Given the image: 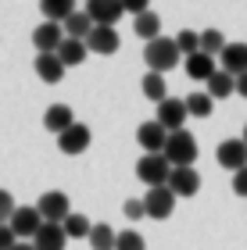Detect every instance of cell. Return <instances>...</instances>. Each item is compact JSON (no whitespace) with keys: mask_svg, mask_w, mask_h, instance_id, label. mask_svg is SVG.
I'll use <instances>...</instances> for the list:
<instances>
[{"mask_svg":"<svg viewBox=\"0 0 247 250\" xmlns=\"http://www.w3.org/2000/svg\"><path fill=\"white\" fill-rule=\"evenodd\" d=\"M161 157H165L172 168H194V161H197V140H194L186 129L168 132V143H165Z\"/></svg>","mask_w":247,"mask_h":250,"instance_id":"1","label":"cell"},{"mask_svg":"<svg viewBox=\"0 0 247 250\" xmlns=\"http://www.w3.org/2000/svg\"><path fill=\"white\" fill-rule=\"evenodd\" d=\"M143 61H147V68H151V72L165 75L168 68H176L179 61H183V54H179L176 40L158 36V40H151V43H147V50H143Z\"/></svg>","mask_w":247,"mask_h":250,"instance_id":"2","label":"cell"},{"mask_svg":"<svg viewBox=\"0 0 247 250\" xmlns=\"http://www.w3.org/2000/svg\"><path fill=\"white\" fill-rule=\"evenodd\" d=\"M168 175H172V165H168L161 154H143L136 161V179H143L151 189L154 186H168Z\"/></svg>","mask_w":247,"mask_h":250,"instance_id":"3","label":"cell"},{"mask_svg":"<svg viewBox=\"0 0 247 250\" xmlns=\"http://www.w3.org/2000/svg\"><path fill=\"white\" fill-rule=\"evenodd\" d=\"M36 211L43 214V222L61 225V222L72 214V200H68V193H61V189H47V193L36 200Z\"/></svg>","mask_w":247,"mask_h":250,"instance_id":"4","label":"cell"},{"mask_svg":"<svg viewBox=\"0 0 247 250\" xmlns=\"http://www.w3.org/2000/svg\"><path fill=\"white\" fill-rule=\"evenodd\" d=\"M176 193L168 189V186H154L147 189V197H143V208H147V218L154 222H165V218H172V211H176Z\"/></svg>","mask_w":247,"mask_h":250,"instance_id":"5","label":"cell"},{"mask_svg":"<svg viewBox=\"0 0 247 250\" xmlns=\"http://www.w3.org/2000/svg\"><path fill=\"white\" fill-rule=\"evenodd\" d=\"M68 40L65 36V25L61 21H40L36 29H32V47L40 54H58V47Z\"/></svg>","mask_w":247,"mask_h":250,"instance_id":"6","label":"cell"},{"mask_svg":"<svg viewBox=\"0 0 247 250\" xmlns=\"http://www.w3.org/2000/svg\"><path fill=\"white\" fill-rule=\"evenodd\" d=\"M7 225H11V232L25 243V236H29V240H36V232L43 229V214L36 211V204H32V208H18L15 214H11Z\"/></svg>","mask_w":247,"mask_h":250,"instance_id":"7","label":"cell"},{"mask_svg":"<svg viewBox=\"0 0 247 250\" xmlns=\"http://www.w3.org/2000/svg\"><path fill=\"white\" fill-rule=\"evenodd\" d=\"M186 118H190V115H186V100L168 97V100H161V104H158V118H154V122H158L165 132H179V129L186 125Z\"/></svg>","mask_w":247,"mask_h":250,"instance_id":"8","label":"cell"},{"mask_svg":"<svg viewBox=\"0 0 247 250\" xmlns=\"http://www.w3.org/2000/svg\"><path fill=\"white\" fill-rule=\"evenodd\" d=\"M83 11L93 18V25H118V18L126 15L122 0H86Z\"/></svg>","mask_w":247,"mask_h":250,"instance_id":"9","label":"cell"},{"mask_svg":"<svg viewBox=\"0 0 247 250\" xmlns=\"http://www.w3.org/2000/svg\"><path fill=\"white\" fill-rule=\"evenodd\" d=\"M122 47V40H118V32H115V25H93V32L86 36V50L90 54H115Z\"/></svg>","mask_w":247,"mask_h":250,"instance_id":"10","label":"cell"},{"mask_svg":"<svg viewBox=\"0 0 247 250\" xmlns=\"http://www.w3.org/2000/svg\"><path fill=\"white\" fill-rule=\"evenodd\" d=\"M215 157H219L222 168H229V172L237 175L240 168H247V143H244V140H222Z\"/></svg>","mask_w":247,"mask_h":250,"instance_id":"11","label":"cell"},{"mask_svg":"<svg viewBox=\"0 0 247 250\" xmlns=\"http://www.w3.org/2000/svg\"><path fill=\"white\" fill-rule=\"evenodd\" d=\"M168 189H172L176 197H197V189H201L197 168H172V175H168Z\"/></svg>","mask_w":247,"mask_h":250,"instance_id":"12","label":"cell"},{"mask_svg":"<svg viewBox=\"0 0 247 250\" xmlns=\"http://www.w3.org/2000/svg\"><path fill=\"white\" fill-rule=\"evenodd\" d=\"M219 68L229 72L233 79L247 72V43H226V50L219 54Z\"/></svg>","mask_w":247,"mask_h":250,"instance_id":"13","label":"cell"},{"mask_svg":"<svg viewBox=\"0 0 247 250\" xmlns=\"http://www.w3.org/2000/svg\"><path fill=\"white\" fill-rule=\"evenodd\" d=\"M183 64H186V75L194 79V83H208V79L219 72L215 58H211V54H204V50H197V54H190V58H183Z\"/></svg>","mask_w":247,"mask_h":250,"instance_id":"14","label":"cell"},{"mask_svg":"<svg viewBox=\"0 0 247 250\" xmlns=\"http://www.w3.org/2000/svg\"><path fill=\"white\" fill-rule=\"evenodd\" d=\"M90 143H93V132H90L83 122H75L68 132H61V136H58V146H61L65 154H83Z\"/></svg>","mask_w":247,"mask_h":250,"instance_id":"15","label":"cell"},{"mask_svg":"<svg viewBox=\"0 0 247 250\" xmlns=\"http://www.w3.org/2000/svg\"><path fill=\"white\" fill-rule=\"evenodd\" d=\"M136 143H140L147 154H161L165 143H168V132L161 129L158 122H143L140 129H136Z\"/></svg>","mask_w":247,"mask_h":250,"instance_id":"16","label":"cell"},{"mask_svg":"<svg viewBox=\"0 0 247 250\" xmlns=\"http://www.w3.org/2000/svg\"><path fill=\"white\" fill-rule=\"evenodd\" d=\"M65 72H68V68L61 64L58 54H36V75H40V83L58 86L61 79H65Z\"/></svg>","mask_w":247,"mask_h":250,"instance_id":"17","label":"cell"},{"mask_svg":"<svg viewBox=\"0 0 247 250\" xmlns=\"http://www.w3.org/2000/svg\"><path fill=\"white\" fill-rule=\"evenodd\" d=\"M43 125H47L50 132H68L72 125H75V111L68 107V104H50L47 111H43Z\"/></svg>","mask_w":247,"mask_h":250,"instance_id":"18","label":"cell"},{"mask_svg":"<svg viewBox=\"0 0 247 250\" xmlns=\"http://www.w3.org/2000/svg\"><path fill=\"white\" fill-rule=\"evenodd\" d=\"M32 247H36V250H65V247H68V236H65V229H61V225L43 222V229L36 232Z\"/></svg>","mask_w":247,"mask_h":250,"instance_id":"19","label":"cell"},{"mask_svg":"<svg viewBox=\"0 0 247 250\" xmlns=\"http://www.w3.org/2000/svg\"><path fill=\"white\" fill-rule=\"evenodd\" d=\"M61 25H65V36H68V40H83V43H86V36L93 32V18H90L86 11L79 7L72 18H65Z\"/></svg>","mask_w":247,"mask_h":250,"instance_id":"20","label":"cell"},{"mask_svg":"<svg viewBox=\"0 0 247 250\" xmlns=\"http://www.w3.org/2000/svg\"><path fill=\"white\" fill-rule=\"evenodd\" d=\"M133 32H136L140 40H147V43L158 40V36H161V18L154 15V11H143V15L133 18Z\"/></svg>","mask_w":247,"mask_h":250,"instance_id":"21","label":"cell"},{"mask_svg":"<svg viewBox=\"0 0 247 250\" xmlns=\"http://www.w3.org/2000/svg\"><path fill=\"white\" fill-rule=\"evenodd\" d=\"M40 11H43V21H65L79 7H75V0H40Z\"/></svg>","mask_w":247,"mask_h":250,"instance_id":"22","label":"cell"},{"mask_svg":"<svg viewBox=\"0 0 247 250\" xmlns=\"http://www.w3.org/2000/svg\"><path fill=\"white\" fill-rule=\"evenodd\" d=\"M229 93H237V79L219 68V72L208 79V97H211V100H226Z\"/></svg>","mask_w":247,"mask_h":250,"instance_id":"23","label":"cell"},{"mask_svg":"<svg viewBox=\"0 0 247 250\" xmlns=\"http://www.w3.org/2000/svg\"><path fill=\"white\" fill-rule=\"evenodd\" d=\"M61 229H65V236H68V240H90V232H93V222H90L86 214L72 211L68 218L61 222Z\"/></svg>","mask_w":247,"mask_h":250,"instance_id":"24","label":"cell"},{"mask_svg":"<svg viewBox=\"0 0 247 250\" xmlns=\"http://www.w3.org/2000/svg\"><path fill=\"white\" fill-rule=\"evenodd\" d=\"M140 89H143V97H147V100H154V104L168 100V83H165V75H158V72H147V75H143Z\"/></svg>","mask_w":247,"mask_h":250,"instance_id":"25","label":"cell"},{"mask_svg":"<svg viewBox=\"0 0 247 250\" xmlns=\"http://www.w3.org/2000/svg\"><path fill=\"white\" fill-rule=\"evenodd\" d=\"M86 54H90V50H86V43H83V40H65L61 47H58V58H61L65 68L83 64V61H86Z\"/></svg>","mask_w":247,"mask_h":250,"instance_id":"26","label":"cell"},{"mask_svg":"<svg viewBox=\"0 0 247 250\" xmlns=\"http://www.w3.org/2000/svg\"><path fill=\"white\" fill-rule=\"evenodd\" d=\"M115 240H118V232L111 225H93V232H90V247L93 250H115Z\"/></svg>","mask_w":247,"mask_h":250,"instance_id":"27","label":"cell"},{"mask_svg":"<svg viewBox=\"0 0 247 250\" xmlns=\"http://www.w3.org/2000/svg\"><path fill=\"white\" fill-rule=\"evenodd\" d=\"M211 107H215V100L208 93H190L186 97V115H194V118H208Z\"/></svg>","mask_w":247,"mask_h":250,"instance_id":"28","label":"cell"},{"mask_svg":"<svg viewBox=\"0 0 247 250\" xmlns=\"http://www.w3.org/2000/svg\"><path fill=\"white\" fill-rule=\"evenodd\" d=\"M201 50L211 54V58H219V54L226 50V36H222L219 29H204L201 32Z\"/></svg>","mask_w":247,"mask_h":250,"instance_id":"29","label":"cell"},{"mask_svg":"<svg viewBox=\"0 0 247 250\" xmlns=\"http://www.w3.org/2000/svg\"><path fill=\"white\" fill-rule=\"evenodd\" d=\"M176 47H179V54H183V58L197 54V50H201V32H194V29H183V32L176 36Z\"/></svg>","mask_w":247,"mask_h":250,"instance_id":"30","label":"cell"},{"mask_svg":"<svg viewBox=\"0 0 247 250\" xmlns=\"http://www.w3.org/2000/svg\"><path fill=\"white\" fill-rule=\"evenodd\" d=\"M115 250H147V243H143V236L136 229H126V232H118Z\"/></svg>","mask_w":247,"mask_h":250,"instance_id":"31","label":"cell"},{"mask_svg":"<svg viewBox=\"0 0 247 250\" xmlns=\"http://www.w3.org/2000/svg\"><path fill=\"white\" fill-rule=\"evenodd\" d=\"M18 211V204H15V197H11L7 189H0V225L4 222H11V214Z\"/></svg>","mask_w":247,"mask_h":250,"instance_id":"32","label":"cell"},{"mask_svg":"<svg viewBox=\"0 0 247 250\" xmlns=\"http://www.w3.org/2000/svg\"><path fill=\"white\" fill-rule=\"evenodd\" d=\"M15 243H22V240H18V236H15V232H11V225L4 222V225H0V250H11V247H15Z\"/></svg>","mask_w":247,"mask_h":250,"instance_id":"33","label":"cell"},{"mask_svg":"<svg viewBox=\"0 0 247 250\" xmlns=\"http://www.w3.org/2000/svg\"><path fill=\"white\" fill-rule=\"evenodd\" d=\"M122 7H126V15H143V11H151V0H122Z\"/></svg>","mask_w":247,"mask_h":250,"instance_id":"34","label":"cell"},{"mask_svg":"<svg viewBox=\"0 0 247 250\" xmlns=\"http://www.w3.org/2000/svg\"><path fill=\"white\" fill-rule=\"evenodd\" d=\"M233 193H237V197H244V200H247V168H240V172L233 175Z\"/></svg>","mask_w":247,"mask_h":250,"instance_id":"35","label":"cell"},{"mask_svg":"<svg viewBox=\"0 0 247 250\" xmlns=\"http://www.w3.org/2000/svg\"><path fill=\"white\" fill-rule=\"evenodd\" d=\"M143 214H147V208H143V200H126V218H143Z\"/></svg>","mask_w":247,"mask_h":250,"instance_id":"36","label":"cell"},{"mask_svg":"<svg viewBox=\"0 0 247 250\" xmlns=\"http://www.w3.org/2000/svg\"><path fill=\"white\" fill-rule=\"evenodd\" d=\"M237 93H240V97H247V72H244V75H237Z\"/></svg>","mask_w":247,"mask_h":250,"instance_id":"37","label":"cell"},{"mask_svg":"<svg viewBox=\"0 0 247 250\" xmlns=\"http://www.w3.org/2000/svg\"><path fill=\"white\" fill-rule=\"evenodd\" d=\"M11 250H36V247H32V243H15Z\"/></svg>","mask_w":247,"mask_h":250,"instance_id":"38","label":"cell"},{"mask_svg":"<svg viewBox=\"0 0 247 250\" xmlns=\"http://www.w3.org/2000/svg\"><path fill=\"white\" fill-rule=\"evenodd\" d=\"M240 140H244V143H247V125H244V136H240Z\"/></svg>","mask_w":247,"mask_h":250,"instance_id":"39","label":"cell"}]
</instances>
